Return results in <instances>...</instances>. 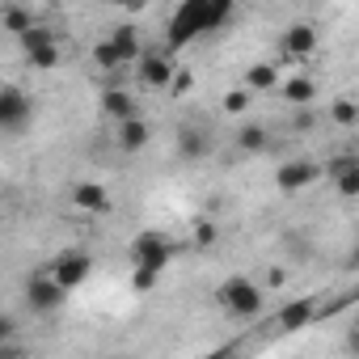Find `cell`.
Instances as JSON below:
<instances>
[{
    "label": "cell",
    "instance_id": "obj_1",
    "mask_svg": "<svg viewBox=\"0 0 359 359\" xmlns=\"http://www.w3.org/2000/svg\"><path fill=\"white\" fill-rule=\"evenodd\" d=\"M229 22H233V0H182V5L173 9L169 26H165V43H169V51H177L191 39L212 34Z\"/></svg>",
    "mask_w": 359,
    "mask_h": 359
},
{
    "label": "cell",
    "instance_id": "obj_2",
    "mask_svg": "<svg viewBox=\"0 0 359 359\" xmlns=\"http://www.w3.org/2000/svg\"><path fill=\"white\" fill-rule=\"evenodd\" d=\"M127 254H131L135 271H156V275H161V271L169 266V258H173V245H169V237H165V233L144 229V233H135V237H131Z\"/></svg>",
    "mask_w": 359,
    "mask_h": 359
},
{
    "label": "cell",
    "instance_id": "obj_3",
    "mask_svg": "<svg viewBox=\"0 0 359 359\" xmlns=\"http://www.w3.org/2000/svg\"><path fill=\"white\" fill-rule=\"evenodd\" d=\"M216 300H220L233 317H258V313H262V287H258L254 279H245V275L224 279L220 292H216Z\"/></svg>",
    "mask_w": 359,
    "mask_h": 359
},
{
    "label": "cell",
    "instance_id": "obj_4",
    "mask_svg": "<svg viewBox=\"0 0 359 359\" xmlns=\"http://www.w3.org/2000/svg\"><path fill=\"white\" fill-rule=\"evenodd\" d=\"M47 275L64 287V292H72V287H81L89 275H93V258L85 254V250H68V254H55V262L47 266Z\"/></svg>",
    "mask_w": 359,
    "mask_h": 359
},
{
    "label": "cell",
    "instance_id": "obj_5",
    "mask_svg": "<svg viewBox=\"0 0 359 359\" xmlns=\"http://www.w3.org/2000/svg\"><path fill=\"white\" fill-rule=\"evenodd\" d=\"M64 300H68V292L47 271H39V275L26 279V304H30V313H55Z\"/></svg>",
    "mask_w": 359,
    "mask_h": 359
},
{
    "label": "cell",
    "instance_id": "obj_6",
    "mask_svg": "<svg viewBox=\"0 0 359 359\" xmlns=\"http://www.w3.org/2000/svg\"><path fill=\"white\" fill-rule=\"evenodd\" d=\"M317 177H321V165H317V161H309V156H296V161L279 165V173H275V187H279L283 195H296V191L313 187Z\"/></svg>",
    "mask_w": 359,
    "mask_h": 359
},
{
    "label": "cell",
    "instance_id": "obj_7",
    "mask_svg": "<svg viewBox=\"0 0 359 359\" xmlns=\"http://www.w3.org/2000/svg\"><path fill=\"white\" fill-rule=\"evenodd\" d=\"M135 64H140V81H144L148 89H169V81H173V72H177V64H173L169 55H161V51H148V55H140Z\"/></svg>",
    "mask_w": 359,
    "mask_h": 359
},
{
    "label": "cell",
    "instance_id": "obj_8",
    "mask_svg": "<svg viewBox=\"0 0 359 359\" xmlns=\"http://www.w3.org/2000/svg\"><path fill=\"white\" fill-rule=\"evenodd\" d=\"M30 118V97L22 89H0V131H9V127H22Z\"/></svg>",
    "mask_w": 359,
    "mask_h": 359
},
{
    "label": "cell",
    "instance_id": "obj_9",
    "mask_svg": "<svg viewBox=\"0 0 359 359\" xmlns=\"http://www.w3.org/2000/svg\"><path fill=\"white\" fill-rule=\"evenodd\" d=\"M279 47H283V55L304 60V55H313V51H317V30H313L309 22H296V26H287V30H283Z\"/></svg>",
    "mask_w": 359,
    "mask_h": 359
},
{
    "label": "cell",
    "instance_id": "obj_10",
    "mask_svg": "<svg viewBox=\"0 0 359 359\" xmlns=\"http://www.w3.org/2000/svg\"><path fill=\"white\" fill-rule=\"evenodd\" d=\"M309 321H317V300H292V304H283V309H279L275 330L296 334V330H304Z\"/></svg>",
    "mask_w": 359,
    "mask_h": 359
},
{
    "label": "cell",
    "instance_id": "obj_11",
    "mask_svg": "<svg viewBox=\"0 0 359 359\" xmlns=\"http://www.w3.org/2000/svg\"><path fill=\"white\" fill-rule=\"evenodd\" d=\"M106 43L118 51L123 68H127V64H135V60L144 55V51H140V30H135V26H114V30L106 34Z\"/></svg>",
    "mask_w": 359,
    "mask_h": 359
},
{
    "label": "cell",
    "instance_id": "obj_12",
    "mask_svg": "<svg viewBox=\"0 0 359 359\" xmlns=\"http://www.w3.org/2000/svg\"><path fill=\"white\" fill-rule=\"evenodd\" d=\"M72 203H76L81 212H93V216H106V212H110V195H106L102 182H81V187L72 191Z\"/></svg>",
    "mask_w": 359,
    "mask_h": 359
},
{
    "label": "cell",
    "instance_id": "obj_13",
    "mask_svg": "<svg viewBox=\"0 0 359 359\" xmlns=\"http://www.w3.org/2000/svg\"><path fill=\"white\" fill-rule=\"evenodd\" d=\"M102 110L114 118V123H127V118H140V110H135V97L127 93V89H106L102 93Z\"/></svg>",
    "mask_w": 359,
    "mask_h": 359
},
{
    "label": "cell",
    "instance_id": "obj_14",
    "mask_svg": "<svg viewBox=\"0 0 359 359\" xmlns=\"http://www.w3.org/2000/svg\"><path fill=\"white\" fill-rule=\"evenodd\" d=\"M208 152H212V140H208L203 127H182V131H177V156L199 161V156H208Z\"/></svg>",
    "mask_w": 359,
    "mask_h": 359
},
{
    "label": "cell",
    "instance_id": "obj_15",
    "mask_svg": "<svg viewBox=\"0 0 359 359\" xmlns=\"http://www.w3.org/2000/svg\"><path fill=\"white\" fill-rule=\"evenodd\" d=\"M114 140H118L123 152H140V148L152 140V131H148L144 118H127V123H118V135H114Z\"/></svg>",
    "mask_w": 359,
    "mask_h": 359
},
{
    "label": "cell",
    "instance_id": "obj_16",
    "mask_svg": "<svg viewBox=\"0 0 359 359\" xmlns=\"http://www.w3.org/2000/svg\"><path fill=\"white\" fill-rule=\"evenodd\" d=\"M0 26H5L9 34H18V39H22V34L34 26V13H30V9H22V5H9V9H0Z\"/></svg>",
    "mask_w": 359,
    "mask_h": 359
},
{
    "label": "cell",
    "instance_id": "obj_17",
    "mask_svg": "<svg viewBox=\"0 0 359 359\" xmlns=\"http://www.w3.org/2000/svg\"><path fill=\"white\" fill-rule=\"evenodd\" d=\"M283 97H287L292 106H309V102L317 97V85H313L309 76H292V81H283Z\"/></svg>",
    "mask_w": 359,
    "mask_h": 359
},
{
    "label": "cell",
    "instance_id": "obj_18",
    "mask_svg": "<svg viewBox=\"0 0 359 359\" xmlns=\"http://www.w3.org/2000/svg\"><path fill=\"white\" fill-rule=\"evenodd\" d=\"M18 43H22V51L30 55V51H43V47H51V43H55V30H51V26H43V22H34V26H30V30H26Z\"/></svg>",
    "mask_w": 359,
    "mask_h": 359
},
{
    "label": "cell",
    "instance_id": "obj_19",
    "mask_svg": "<svg viewBox=\"0 0 359 359\" xmlns=\"http://www.w3.org/2000/svg\"><path fill=\"white\" fill-rule=\"evenodd\" d=\"M271 85H275V64H254L245 72V93H262Z\"/></svg>",
    "mask_w": 359,
    "mask_h": 359
},
{
    "label": "cell",
    "instance_id": "obj_20",
    "mask_svg": "<svg viewBox=\"0 0 359 359\" xmlns=\"http://www.w3.org/2000/svg\"><path fill=\"white\" fill-rule=\"evenodd\" d=\"M237 148H241V152H262V148H266V127H262V123L241 127V131H237Z\"/></svg>",
    "mask_w": 359,
    "mask_h": 359
},
{
    "label": "cell",
    "instance_id": "obj_21",
    "mask_svg": "<svg viewBox=\"0 0 359 359\" xmlns=\"http://www.w3.org/2000/svg\"><path fill=\"white\" fill-rule=\"evenodd\" d=\"M330 118H334L338 127H355V123H359V102H355V97H338V102L330 106Z\"/></svg>",
    "mask_w": 359,
    "mask_h": 359
},
{
    "label": "cell",
    "instance_id": "obj_22",
    "mask_svg": "<svg viewBox=\"0 0 359 359\" xmlns=\"http://www.w3.org/2000/svg\"><path fill=\"white\" fill-rule=\"evenodd\" d=\"M26 60H30V68L51 72V68H60V43H51V47H43V51H30Z\"/></svg>",
    "mask_w": 359,
    "mask_h": 359
},
{
    "label": "cell",
    "instance_id": "obj_23",
    "mask_svg": "<svg viewBox=\"0 0 359 359\" xmlns=\"http://www.w3.org/2000/svg\"><path fill=\"white\" fill-rule=\"evenodd\" d=\"M191 241H195L199 250H212V245L220 241V229H216L212 220H195V229H191Z\"/></svg>",
    "mask_w": 359,
    "mask_h": 359
},
{
    "label": "cell",
    "instance_id": "obj_24",
    "mask_svg": "<svg viewBox=\"0 0 359 359\" xmlns=\"http://www.w3.org/2000/svg\"><path fill=\"white\" fill-rule=\"evenodd\" d=\"M93 64H97L102 72H114V68H123V60H118V51H114V47L106 43V39H102L97 47H93Z\"/></svg>",
    "mask_w": 359,
    "mask_h": 359
},
{
    "label": "cell",
    "instance_id": "obj_25",
    "mask_svg": "<svg viewBox=\"0 0 359 359\" xmlns=\"http://www.w3.org/2000/svg\"><path fill=\"white\" fill-rule=\"evenodd\" d=\"M321 169H325V177H334V182H338V177H342V173H351V169H359V161H355L351 152H342V156H330V161H325Z\"/></svg>",
    "mask_w": 359,
    "mask_h": 359
},
{
    "label": "cell",
    "instance_id": "obj_26",
    "mask_svg": "<svg viewBox=\"0 0 359 359\" xmlns=\"http://www.w3.org/2000/svg\"><path fill=\"white\" fill-rule=\"evenodd\" d=\"M250 102H254V93H245V89H229V93H224V110H229V114H245Z\"/></svg>",
    "mask_w": 359,
    "mask_h": 359
},
{
    "label": "cell",
    "instance_id": "obj_27",
    "mask_svg": "<svg viewBox=\"0 0 359 359\" xmlns=\"http://www.w3.org/2000/svg\"><path fill=\"white\" fill-rule=\"evenodd\" d=\"M191 85H195L191 68H177V72H173V81H169V93H173V97H182V93H191Z\"/></svg>",
    "mask_w": 359,
    "mask_h": 359
},
{
    "label": "cell",
    "instance_id": "obj_28",
    "mask_svg": "<svg viewBox=\"0 0 359 359\" xmlns=\"http://www.w3.org/2000/svg\"><path fill=\"white\" fill-rule=\"evenodd\" d=\"M338 195H342V199H355V195H359V169H351V173L338 177Z\"/></svg>",
    "mask_w": 359,
    "mask_h": 359
},
{
    "label": "cell",
    "instance_id": "obj_29",
    "mask_svg": "<svg viewBox=\"0 0 359 359\" xmlns=\"http://www.w3.org/2000/svg\"><path fill=\"white\" fill-rule=\"evenodd\" d=\"M156 279H161L156 271H135V275H131V287L144 296V292H152V287H156Z\"/></svg>",
    "mask_w": 359,
    "mask_h": 359
},
{
    "label": "cell",
    "instance_id": "obj_30",
    "mask_svg": "<svg viewBox=\"0 0 359 359\" xmlns=\"http://www.w3.org/2000/svg\"><path fill=\"white\" fill-rule=\"evenodd\" d=\"M203 359H241V342H229V346H216L212 355H203Z\"/></svg>",
    "mask_w": 359,
    "mask_h": 359
},
{
    "label": "cell",
    "instance_id": "obj_31",
    "mask_svg": "<svg viewBox=\"0 0 359 359\" xmlns=\"http://www.w3.org/2000/svg\"><path fill=\"white\" fill-rule=\"evenodd\" d=\"M13 338V317H0V346Z\"/></svg>",
    "mask_w": 359,
    "mask_h": 359
}]
</instances>
